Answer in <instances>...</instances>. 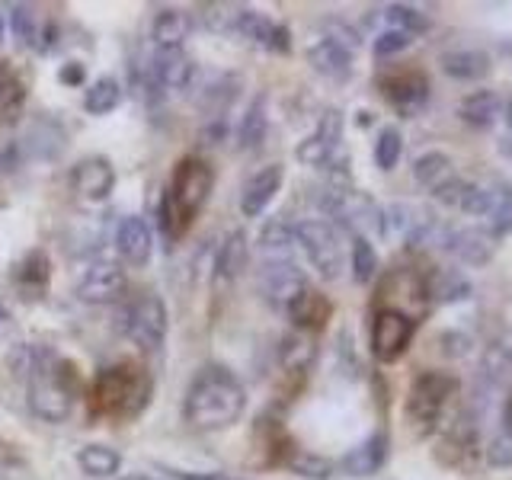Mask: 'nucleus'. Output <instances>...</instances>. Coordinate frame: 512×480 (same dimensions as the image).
Masks as SVG:
<instances>
[{
    "label": "nucleus",
    "instance_id": "1",
    "mask_svg": "<svg viewBox=\"0 0 512 480\" xmlns=\"http://www.w3.org/2000/svg\"><path fill=\"white\" fill-rule=\"evenodd\" d=\"M247 407V391L240 378L224 365H208L192 378L183 397V420L199 432L234 426Z\"/></svg>",
    "mask_w": 512,
    "mask_h": 480
},
{
    "label": "nucleus",
    "instance_id": "2",
    "mask_svg": "<svg viewBox=\"0 0 512 480\" xmlns=\"http://www.w3.org/2000/svg\"><path fill=\"white\" fill-rule=\"evenodd\" d=\"M80 394V372L55 349H32L26 362L29 410L45 423H64Z\"/></svg>",
    "mask_w": 512,
    "mask_h": 480
},
{
    "label": "nucleus",
    "instance_id": "3",
    "mask_svg": "<svg viewBox=\"0 0 512 480\" xmlns=\"http://www.w3.org/2000/svg\"><path fill=\"white\" fill-rule=\"evenodd\" d=\"M215 186V170L208 160L186 154L180 164L173 167L170 183L164 189V202H160V231H164L167 244L183 240L192 228V221L199 218L208 196Z\"/></svg>",
    "mask_w": 512,
    "mask_h": 480
},
{
    "label": "nucleus",
    "instance_id": "4",
    "mask_svg": "<svg viewBox=\"0 0 512 480\" xmlns=\"http://www.w3.org/2000/svg\"><path fill=\"white\" fill-rule=\"evenodd\" d=\"M154 397V381L148 368L138 362H119L100 368V375L90 384V416L93 420L125 423L148 410Z\"/></svg>",
    "mask_w": 512,
    "mask_h": 480
},
{
    "label": "nucleus",
    "instance_id": "5",
    "mask_svg": "<svg viewBox=\"0 0 512 480\" xmlns=\"http://www.w3.org/2000/svg\"><path fill=\"white\" fill-rule=\"evenodd\" d=\"M295 244L304 250L308 263L317 269V276L324 282H333L343 276L346 269V244H343V234L333 228L330 221H298L295 224Z\"/></svg>",
    "mask_w": 512,
    "mask_h": 480
},
{
    "label": "nucleus",
    "instance_id": "6",
    "mask_svg": "<svg viewBox=\"0 0 512 480\" xmlns=\"http://www.w3.org/2000/svg\"><path fill=\"white\" fill-rule=\"evenodd\" d=\"M455 388H458L455 378L445 372H423L410 384L404 413H407V423L416 429V436H429V432L439 426Z\"/></svg>",
    "mask_w": 512,
    "mask_h": 480
},
{
    "label": "nucleus",
    "instance_id": "7",
    "mask_svg": "<svg viewBox=\"0 0 512 480\" xmlns=\"http://www.w3.org/2000/svg\"><path fill=\"white\" fill-rule=\"evenodd\" d=\"M122 333L141 352H157L167 340V308L160 295L144 292L122 311Z\"/></svg>",
    "mask_w": 512,
    "mask_h": 480
},
{
    "label": "nucleus",
    "instance_id": "8",
    "mask_svg": "<svg viewBox=\"0 0 512 480\" xmlns=\"http://www.w3.org/2000/svg\"><path fill=\"white\" fill-rule=\"evenodd\" d=\"M295 157L304 167L317 170H346V154H343V116L340 109H327L324 119L317 122L314 132L304 138Z\"/></svg>",
    "mask_w": 512,
    "mask_h": 480
},
{
    "label": "nucleus",
    "instance_id": "9",
    "mask_svg": "<svg viewBox=\"0 0 512 480\" xmlns=\"http://www.w3.org/2000/svg\"><path fill=\"white\" fill-rule=\"evenodd\" d=\"M413 333H416L413 317L394 308H378L372 320V356L384 365L397 362L410 349Z\"/></svg>",
    "mask_w": 512,
    "mask_h": 480
},
{
    "label": "nucleus",
    "instance_id": "10",
    "mask_svg": "<svg viewBox=\"0 0 512 480\" xmlns=\"http://www.w3.org/2000/svg\"><path fill=\"white\" fill-rule=\"evenodd\" d=\"M356 36H346V32H333V36H324V39H317L311 48H308V64L317 71V74H324L330 80H346L352 74V55H356Z\"/></svg>",
    "mask_w": 512,
    "mask_h": 480
},
{
    "label": "nucleus",
    "instance_id": "11",
    "mask_svg": "<svg viewBox=\"0 0 512 480\" xmlns=\"http://www.w3.org/2000/svg\"><path fill=\"white\" fill-rule=\"evenodd\" d=\"M128 292V276L119 263H93L77 279V298L84 304H116Z\"/></svg>",
    "mask_w": 512,
    "mask_h": 480
},
{
    "label": "nucleus",
    "instance_id": "12",
    "mask_svg": "<svg viewBox=\"0 0 512 480\" xmlns=\"http://www.w3.org/2000/svg\"><path fill=\"white\" fill-rule=\"evenodd\" d=\"M308 276L292 263V260H266L260 269V292L266 295L269 304L276 308H288L304 288H308Z\"/></svg>",
    "mask_w": 512,
    "mask_h": 480
},
{
    "label": "nucleus",
    "instance_id": "13",
    "mask_svg": "<svg viewBox=\"0 0 512 480\" xmlns=\"http://www.w3.org/2000/svg\"><path fill=\"white\" fill-rule=\"evenodd\" d=\"M234 36L260 45V48H266V52H276V55L292 52V32H288L282 23L269 20L266 13L250 10V7H240L237 23H234Z\"/></svg>",
    "mask_w": 512,
    "mask_h": 480
},
{
    "label": "nucleus",
    "instance_id": "14",
    "mask_svg": "<svg viewBox=\"0 0 512 480\" xmlns=\"http://www.w3.org/2000/svg\"><path fill=\"white\" fill-rule=\"evenodd\" d=\"M71 189L84 202H106L116 189V170L103 154L80 157L71 167Z\"/></svg>",
    "mask_w": 512,
    "mask_h": 480
},
{
    "label": "nucleus",
    "instance_id": "15",
    "mask_svg": "<svg viewBox=\"0 0 512 480\" xmlns=\"http://www.w3.org/2000/svg\"><path fill=\"white\" fill-rule=\"evenodd\" d=\"M432 240L448 250L452 256H458L461 263H471V266H480L490 260V234L484 231H474V228H442L436 224V231H432Z\"/></svg>",
    "mask_w": 512,
    "mask_h": 480
},
{
    "label": "nucleus",
    "instance_id": "16",
    "mask_svg": "<svg viewBox=\"0 0 512 480\" xmlns=\"http://www.w3.org/2000/svg\"><path fill=\"white\" fill-rule=\"evenodd\" d=\"M381 93L400 116H416L429 100V80L420 71H400L381 80Z\"/></svg>",
    "mask_w": 512,
    "mask_h": 480
},
{
    "label": "nucleus",
    "instance_id": "17",
    "mask_svg": "<svg viewBox=\"0 0 512 480\" xmlns=\"http://www.w3.org/2000/svg\"><path fill=\"white\" fill-rule=\"evenodd\" d=\"M282 183H285V167L282 164H266L263 170H256L244 183V192H240V212H244V218L263 215L266 205L279 196Z\"/></svg>",
    "mask_w": 512,
    "mask_h": 480
},
{
    "label": "nucleus",
    "instance_id": "18",
    "mask_svg": "<svg viewBox=\"0 0 512 480\" xmlns=\"http://www.w3.org/2000/svg\"><path fill=\"white\" fill-rule=\"evenodd\" d=\"M116 250L128 266H144L151 260V250H154V237L148 221L138 218V215H125L116 228Z\"/></svg>",
    "mask_w": 512,
    "mask_h": 480
},
{
    "label": "nucleus",
    "instance_id": "19",
    "mask_svg": "<svg viewBox=\"0 0 512 480\" xmlns=\"http://www.w3.org/2000/svg\"><path fill=\"white\" fill-rule=\"evenodd\" d=\"M148 68L160 90H186L192 84V58L183 48H157Z\"/></svg>",
    "mask_w": 512,
    "mask_h": 480
},
{
    "label": "nucleus",
    "instance_id": "20",
    "mask_svg": "<svg viewBox=\"0 0 512 480\" xmlns=\"http://www.w3.org/2000/svg\"><path fill=\"white\" fill-rule=\"evenodd\" d=\"M285 314L292 317V324H295L298 333H308L311 336V333L327 327V320L333 314V304H330L327 295H320L314 285H308L292 304H288Z\"/></svg>",
    "mask_w": 512,
    "mask_h": 480
},
{
    "label": "nucleus",
    "instance_id": "21",
    "mask_svg": "<svg viewBox=\"0 0 512 480\" xmlns=\"http://www.w3.org/2000/svg\"><path fill=\"white\" fill-rule=\"evenodd\" d=\"M384 461H388V432L378 429L372 432L362 445H356L352 452L340 461V468L349 474V477H368L384 468Z\"/></svg>",
    "mask_w": 512,
    "mask_h": 480
},
{
    "label": "nucleus",
    "instance_id": "22",
    "mask_svg": "<svg viewBox=\"0 0 512 480\" xmlns=\"http://www.w3.org/2000/svg\"><path fill=\"white\" fill-rule=\"evenodd\" d=\"M442 74L461 80V84H471V80H484L493 68V61L487 52H477V48H458V52H445L442 55Z\"/></svg>",
    "mask_w": 512,
    "mask_h": 480
},
{
    "label": "nucleus",
    "instance_id": "23",
    "mask_svg": "<svg viewBox=\"0 0 512 480\" xmlns=\"http://www.w3.org/2000/svg\"><path fill=\"white\" fill-rule=\"evenodd\" d=\"M192 26H196V16L192 13L176 10V7H164L154 16L151 39L157 42V48H183Z\"/></svg>",
    "mask_w": 512,
    "mask_h": 480
},
{
    "label": "nucleus",
    "instance_id": "24",
    "mask_svg": "<svg viewBox=\"0 0 512 480\" xmlns=\"http://www.w3.org/2000/svg\"><path fill=\"white\" fill-rule=\"evenodd\" d=\"M10 29H13V39L23 48H39V52H45V48L52 45V29L42 26L36 7H29V4L10 7Z\"/></svg>",
    "mask_w": 512,
    "mask_h": 480
},
{
    "label": "nucleus",
    "instance_id": "25",
    "mask_svg": "<svg viewBox=\"0 0 512 480\" xmlns=\"http://www.w3.org/2000/svg\"><path fill=\"white\" fill-rule=\"evenodd\" d=\"M503 116V100L496 90H477L458 103V119L471 128H490Z\"/></svg>",
    "mask_w": 512,
    "mask_h": 480
},
{
    "label": "nucleus",
    "instance_id": "26",
    "mask_svg": "<svg viewBox=\"0 0 512 480\" xmlns=\"http://www.w3.org/2000/svg\"><path fill=\"white\" fill-rule=\"evenodd\" d=\"M26 109V84L7 61H0V125H13Z\"/></svg>",
    "mask_w": 512,
    "mask_h": 480
},
{
    "label": "nucleus",
    "instance_id": "27",
    "mask_svg": "<svg viewBox=\"0 0 512 480\" xmlns=\"http://www.w3.org/2000/svg\"><path fill=\"white\" fill-rule=\"evenodd\" d=\"M48 279H52V263H48L45 250H29L13 269V282L29 295H42L48 288Z\"/></svg>",
    "mask_w": 512,
    "mask_h": 480
},
{
    "label": "nucleus",
    "instance_id": "28",
    "mask_svg": "<svg viewBox=\"0 0 512 480\" xmlns=\"http://www.w3.org/2000/svg\"><path fill=\"white\" fill-rule=\"evenodd\" d=\"M452 176H455V164H452V157L442 154V151H426L413 160V180L420 183L426 192L442 189Z\"/></svg>",
    "mask_w": 512,
    "mask_h": 480
},
{
    "label": "nucleus",
    "instance_id": "29",
    "mask_svg": "<svg viewBox=\"0 0 512 480\" xmlns=\"http://www.w3.org/2000/svg\"><path fill=\"white\" fill-rule=\"evenodd\" d=\"M247 266V234L244 231H231L224 237V244L218 250V260H215V282L228 285L240 276V269Z\"/></svg>",
    "mask_w": 512,
    "mask_h": 480
},
{
    "label": "nucleus",
    "instance_id": "30",
    "mask_svg": "<svg viewBox=\"0 0 512 480\" xmlns=\"http://www.w3.org/2000/svg\"><path fill=\"white\" fill-rule=\"evenodd\" d=\"M77 464L87 477H112L122 468V455L109 445H84L77 452Z\"/></svg>",
    "mask_w": 512,
    "mask_h": 480
},
{
    "label": "nucleus",
    "instance_id": "31",
    "mask_svg": "<svg viewBox=\"0 0 512 480\" xmlns=\"http://www.w3.org/2000/svg\"><path fill=\"white\" fill-rule=\"evenodd\" d=\"M266 132H269V116H266V96L260 93L256 100L247 106V116L240 122V132H237V141L244 151H256L260 144L266 141Z\"/></svg>",
    "mask_w": 512,
    "mask_h": 480
},
{
    "label": "nucleus",
    "instance_id": "32",
    "mask_svg": "<svg viewBox=\"0 0 512 480\" xmlns=\"http://www.w3.org/2000/svg\"><path fill=\"white\" fill-rule=\"evenodd\" d=\"M279 362L288 375H298V372H308L311 362H314V343L308 333H292L285 336L282 346H279Z\"/></svg>",
    "mask_w": 512,
    "mask_h": 480
},
{
    "label": "nucleus",
    "instance_id": "33",
    "mask_svg": "<svg viewBox=\"0 0 512 480\" xmlns=\"http://www.w3.org/2000/svg\"><path fill=\"white\" fill-rule=\"evenodd\" d=\"M119 103H122V84L116 77L93 80L84 93V109L90 116H109L112 109H119Z\"/></svg>",
    "mask_w": 512,
    "mask_h": 480
},
{
    "label": "nucleus",
    "instance_id": "34",
    "mask_svg": "<svg viewBox=\"0 0 512 480\" xmlns=\"http://www.w3.org/2000/svg\"><path fill=\"white\" fill-rule=\"evenodd\" d=\"M295 247V224H288L285 218H272L263 224L260 231V250L272 260H285V253Z\"/></svg>",
    "mask_w": 512,
    "mask_h": 480
},
{
    "label": "nucleus",
    "instance_id": "35",
    "mask_svg": "<svg viewBox=\"0 0 512 480\" xmlns=\"http://www.w3.org/2000/svg\"><path fill=\"white\" fill-rule=\"evenodd\" d=\"M349 263H352V279L359 285H368L378 276V253L368 237H352V250H349Z\"/></svg>",
    "mask_w": 512,
    "mask_h": 480
},
{
    "label": "nucleus",
    "instance_id": "36",
    "mask_svg": "<svg viewBox=\"0 0 512 480\" xmlns=\"http://www.w3.org/2000/svg\"><path fill=\"white\" fill-rule=\"evenodd\" d=\"M384 20L391 23V29L410 32L413 39L429 29V16L423 10L410 7V4H388V7H384Z\"/></svg>",
    "mask_w": 512,
    "mask_h": 480
},
{
    "label": "nucleus",
    "instance_id": "37",
    "mask_svg": "<svg viewBox=\"0 0 512 480\" xmlns=\"http://www.w3.org/2000/svg\"><path fill=\"white\" fill-rule=\"evenodd\" d=\"M400 151H404V138H400V132L394 125L388 128H381L378 132V141H375V164L378 170H394L397 167V160H400Z\"/></svg>",
    "mask_w": 512,
    "mask_h": 480
},
{
    "label": "nucleus",
    "instance_id": "38",
    "mask_svg": "<svg viewBox=\"0 0 512 480\" xmlns=\"http://www.w3.org/2000/svg\"><path fill=\"white\" fill-rule=\"evenodd\" d=\"M490 237H503L512 231V186H496L493 196V212L487 215Z\"/></svg>",
    "mask_w": 512,
    "mask_h": 480
},
{
    "label": "nucleus",
    "instance_id": "39",
    "mask_svg": "<svg viewBox=\"0 0 512 480\" xmlns=\"http://www.w3.org/2000/svg\"><path fill=\"white\" fill-rule=\"evenodd\" d=\"M288 468H292L298 477H308V480H327L333 477V461L311 455V452H295L288 458Z\"/></svg>",
    "mask_w": 512,
    "mask_h": 480
},
{
    "label": "nucleus",
    "instance_id": "40",
    "mask_svg": "<svg viewBox=\"0 0 512 480\" xmlns=\"http://www.w3.org/2000/svg\"><path fill=\"white\" fill-rule=\"evenodd\" d=\"M413 45V36L410 32H400V29H384L381 36L375 39V55L378 58H391L397 52H404V48Z\"/></svg>",
    "mask_w": 512,
    "mask_h": 480
},
{
    "label": "nucleus",
    "instance_id": "41",
    "mask_svg": "<svg viewBox=\"0 0 512 480\" xmlns=\"http://www.w3.org/2000/svg\"><path fill=\"white\" fill-rule=\"evenodd\" d=\"M58 80H61V84H71V87L84 84V64L68 61V64H64V68L58 71Z\"/></svg>",
    "mask_w": 512,
    "mask_h": 480
},
{
    "label": "nucleus",
    "instance_id": "42",
    "mask_svg": "<svg viewBox=\"0 0 512 480\" xmlns=\"http://www.w3.org/2000/svg\"><path fill=\"white\" fill-rule=\"evenodd\" d=\"M503 429H506V436L512 442V394L506 397V404H503Z\"/></svg>",
    "mask_w": 512,
    "mask_h": 480
},
{
    "label": "nucleus",
    "instance_id": "43",
    "mask_svg": "<svg viewBox=\"0 0 512 480\" xmlns=\"http://www.w3.org/2000/svg\"><path fill=\"white\" fill-rule=\"evenodd\" d=\"M119 480H154V477H148V474H128V477H119Z\"/></svg>",
    "mask_w": 512,
    "mask_h": 480
},
{
    "label": "nucleus",
    "instance_id": "44",
    "mask_svg": "<svg viewBox=\"0 0 512 480\" xmlns=\"http://www.w3.org/2000/svg\"><path fill=\"white\" fill-rule=\"evenodd\" d=\"M506 122H509V128H512V103L506 106Z\"/></svg>",
    "mask_w": 512,
    "mask_h": 480
},
{
    "label": "nucleus",
    "instance_id": "45",
    "mask_svg": "<svg viewBox=\"0 0 512 480\" xmlns=\"http://www.w3.org/2000/svg\"><path fill=\"white\" fill-rule=\"evenodd\" d=\"M4 320H7V311H4V304H0V327H4Z\"/></svg>",
    "mask_w": 512,
    "mask_h": 480
},
{
    "label": "nucleus",
    "instance_id": "46",
    "mask_svg": "<svg viewBox=\"0 0 512 480\" xmlns=\"http://www.w3.org/2000/svg\"><path fill=\"white\" fill-rule=\"evenodd\" d=\"M0 39H4V20H0Z\"/></svg>",
    "mask_w": 512,
    "mask_h": 480
}]
</instances>
